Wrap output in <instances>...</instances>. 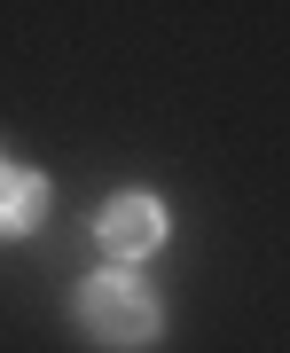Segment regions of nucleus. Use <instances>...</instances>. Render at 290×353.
Returning a JSON list of instances; mask_svg holds the SVG:
<instances>
[{"label": "nucleus", "instance_id": "f257e3e1", "mask_svg": "<svg viewBox=\"0 0 290 353\" xmlns=\"http://www.w3.org/2000/svg\"><path fill=\"white\" fill-rule=\"evenodd\" d=\"M79 330H87V345L134 353V345H149L165 330V314H157V299L134 275H87L79 283Z\"/></svg>", "mask_w": 290, "mask_h": 353}, {"label": "nucleus", "instance_id": "f03ea898", "mask_svg": "<svg viewBox=\"0 0 290 353\" xmlns=\"http://www.w3.org/2000/svg\"><path fill=\"white\" fill-rule=\"evenodd\" d=\"M165 228H173L165 204H157L149 189H126V196H110V204L94 212V243H102L110 259H149V252H165Z\"/></svg>", "mask_w": 290, "mask_h": 353}, {"label": "nucleus", "instance_id": "7ed1b4c3", "mask_svg": "<svg viewBox=\"0 0 290 353\" xmlns=\"http://www.w3.org/2000/svg\"><path fill=\"white\" fill-rule=\"evenodd\" d=\"M48 220V181L32 165H0V236H32Z\"/></svg>", "mask_w": 290, "mask_h": 353}]
</instances>
